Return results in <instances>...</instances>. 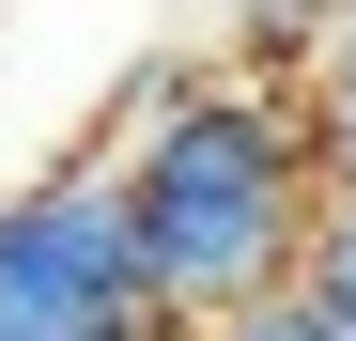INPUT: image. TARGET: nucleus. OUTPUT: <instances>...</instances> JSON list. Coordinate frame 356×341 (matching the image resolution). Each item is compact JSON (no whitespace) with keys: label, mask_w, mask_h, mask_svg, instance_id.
<instances>
[{"label":"nucleus","mask_w":356,"mask_h":341,"mask_svg":"<svg viewBox=\"0 0 356 341\" xmlns=\"http://www.w3.org/2000/svg\"><path fill=\"white\" fill-rule=\"evenodd\" d=\"M108 187H124V233H140V279L170 326H232L294 295V264H310V217H325V140H310V93H248L217 78L186 125H155L108 155Z\"/></svg>","instance_id":"f257e3e1"},{"label":"nucleus","mask_w":356,"mask_h":341,"mask_svg":"<svg viewBox=\"0 0 356 341\" xmlns=\"http://www.w3.org/2000/svg\"><path fill=\"white\" fill-rule=\"evenodd\" d=\"M294 295H310V310H356V187H325V217H310V264H294Z\"/></svg>","instance_id":"20e7f679"},{"label":"nucleus","mask_w":356,"mask_h":341,"mask_svg":"<svg viewBox=\"0 0 356 341\" xmlns=\"http://www.w3.org/2000/svg\"><path fill=\"white\" fill-rule=\"evenodd\" d=\"M310 140H325V187H356V31L325 47V78H310Z\"/></svg>","instance_id":"39448f33"},{"label":"nucleus","mask_w":356,"mask_h":341,"mask_svg":"<svg viewBox=\"0 0 356 341\" xmlns=\"http://www.w3.org/2000/svg\"><path fill=\"white\" fill-rule=\"evenodd\" d=\"M217 341H341V326H325V310H310V295H264V310H232V326H217Z\"/></svg>","instance_id":"423d86ee"},{"label":"nucleus","mask_w":356,"mask_h":341,"mask_svg":"<svg viewBox=\"0 0 356 341\" xmlns=\"http://www.w3.org/2000/svg\"><path fill=\"white\" fill-rule=\"evenodd\" d=\"M325 47H341V0H232V47H217V63L248 93H310Z\"/></svg>","instance_id":"7ed1b4c3"},{"label":"nucleus","mask_w":356,"mask_h":341,"mask_svg":"<svg viewBox=\"0 0 356 341\" xmlns=\"http://www.w3.org/2000/svg\"><path fill=\"white\" fill-rule=\"evenodd\" d=\"M0 341H202V326L155 310L108 155L0 187Z\"/></svg>","instance_id":"f03ea898"}]
</instances>
